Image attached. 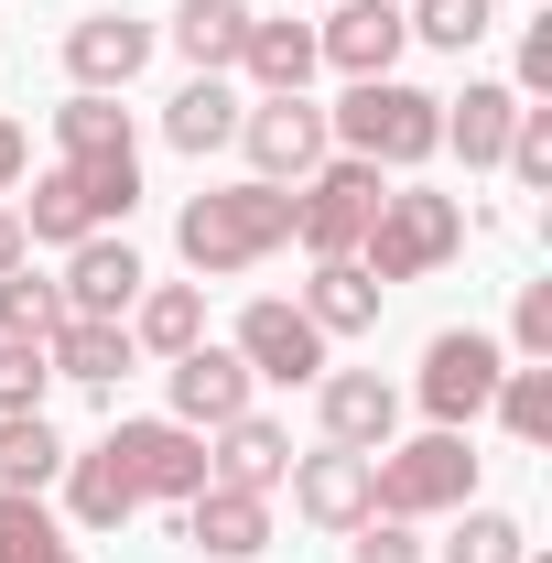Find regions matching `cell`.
Returning <instances> with one entry per match:
<instances>
[{
  "label": "cell",
  "instance_id": "6da1fadb",
  "mask_svg": "<svg viewBox=\"0 0 552 563\" xmlns=\"http://www.w3.org/2000/svg\"><path fill=\"white\" fill-rule=\"evenodd\" d=\"M174 250H185V272H196V282H239V272H261V261H281V250H292V185L239 174V185L185 196Z\"/></svg>",
  "mask_w": 552,
  "mask_h": 563
},
{
  "label": "cell",
  "instance_id": "7a4b0ae2",
  "mask_svg": "<svg viewBox=\"0 0 552 563\" xmlns=\"http://www.w3.org/2000/svg\"><path fill=\"white\" fill-rule=\"evenodd\" d=\"M325 141L412 185L422 163L444 152V98H433V87H412V76H357L336 109H325Z\"/></svg>",
  "mask_w": 552,
  "mask_h": 563
},
{
  "label": "cell",
  "instance_id": "3957f363",
  "mask_svg": "<svg viewBox=\"0 0 552 563\" xmlns=\"http://www.w3.org/2000/svg\"><path fill=\"white\" fill-rule=\"evenodd\" d=\"M455 250H466V207H455V196H433V185H401V174H390V196H379L368 239H357V272L390 292V282L444 272Z\"/></svg>",
  "mask_w": 552,
  "mask_h": 563
},
{
  "label": "cell",
  "instance_id": "277c9868",
  "mask_svg": "<svg viewBox=\"0 0 552 563\" xmlns=\"http://www.w3.org/2000/svg\"><path fill=\"white\" fill-rule=\"evenodd\" d=\"M477 498V444L466 433H412L368 455V520H444Z\"/></svg>",
  "mask_w": 552,
  "mask_h": 563
},
{
  "label": "cell",
  "instance_id": "5b68a950",
  "mask_svg": "<svg viewBox=\"0 0 552 563\" xmlns=\"http://www.w3.org/2000/svg\"><path fill=\"white\" fill-rule=\"evenodd\" d=\"M379 196H390V174H379V163L325 152V163L292 185V239H303V261H357V239H368Z\"/></svg>",
  "mask_w": 552,
  "mask_h": 563
},
{
  "label": "cell",
  "instance_id": "8992f818",
  "mask_svg": "<svg viewBox=\"0 0 552 563\" xmlns=\"http://www.w3.org/2000/svg\"><path fill=\"white\" fill-rule=\"evenodd\" d=\"M498 368H509V347L498 336H477V325H444L433 347H422V379H412V401L433 433H466V422L498 401Z\"/></svg>",
  "mask_w": 552,
  "mask_h": 563
},
{
  "label": "cell",
  "instance_id": "52a82bcc",
  "mask_svg": "<svg viewBox=\"0 0 552 563\" xmlns=\"http://www.w3.org/2000/svg\"><path fill=\"white\" fill-rule=\"evenodd\" d=\"M98 444L120 455V477H131V498H163V509H185V498L207 488V433H196V422H174V412L109 422Z\"/></svg>",
  "mask_w": 552,
  "mask_h": 563
},
{
  "label": "cell",
  "instance_id": "ba28073f",
  "mask_svg": "<svg viewBox=\"0 0 552 563\" xmlns=\"http://www.w3.org/2000/svg\"><path fill=\"white\" fill-rule=\"evenodd\" d=\"M239 152H250L261 185H303L336 141H325V109H314V98H250V109H239Z\"/></svg>",
  "mask_w": 552,
  "mask_h": 563
},
{
  "label": "cell",
  "instance_id": "9c48e42d",
  "mask_svg": "<svg viewBox=\"0 0 552 563\" xmlns=\"http://www.w3.org/2000/svg\"><path fill=\"white\" fill-rule=\"evenodd\" d=\"M228 347L250 357V379H281V390H314V379H325V336H314V314H303V303H250V314H239V336H228Z\"/></svg>",
  "mask_w": 552,
  "mask_h": 563
},
{
  "label": "cell",
  "instance_id": "30bf717a",
  "mask_svg": "<svg viewBox=\"0 0 552 563\" xmlns=\"http://www.w3.org/2000/svg\"><path fill=\"white\" fill-rule=\"evenodd\" d=\"M163 390H174V422H196V433L261 412V401H250V390H261V379H250V357L217 347V336H207V347H185V357H163Z\"/></svg>",
  "mask_w": 552,
  "mask_h": 563
},
{
  "label": "cell",
  "instance_id": "8fae6325",
  "mask_svg": "<svg viewBox=\"0 0 552 563\" xmlns=\"http://www.w3.org/2000/svg\"><path fill=\"white\" fill-rule=\"evenodd\" d=\"M401 44H412V22H401V0H336L325 22H314V55L357 87V76H401Z\"/></svg>",
  "mask_w": 552,
  "mask_h": 563
},
{
  "label": "cell",
  "instance_id": "7c38bea8",
  "mask_svg": "<svg viewBox=\"0 0 552 563\" xmlns=\"http://www.w3.org/2000/svg\"><path fill=\"white\" fill-rule=\"evenodd\" d=\"M314 422H325V444H346V455H379V444H401V390L379 368H325L314 379Z\"/></svg>",
  "mask_w": 552,
  "mask_h": 563
},
{
  "label": "cell",
  "instance_id": "4fadbf2b",
  "mask_svg": "<svg viewBox=\"0 0 552 563\" xmlns=\"http://www.w3.org/2000/svg\"><path fill=\"white\" fill-rule=\"evenodd\" d=\"M152 44H163V33H152L141 11H76L66 22V76L98 87V98H120V87L152 66Z\"/></svg>",
  "mask_w": 552,
  "mask_h": 563
},
{
  "label": "cell",
  "instance_id": "5bb4252c",
  "mask_svg": "<svg viewBox=\"0 0 552 563\" xmlns=\"http://www.w3.org/2000/svg\"><path fill=\"white\" fill-rule=\"evenodd\" d=\"M174 531H185V553H207V563H250V553H272V498L207 477V488L174 509Z\"/></svg>",
  "mask_w": 552,
  "mask_h": 563
},
{
  "label": "cell",
  "instance_id": "9a60e30c",
  "mask_svg": "<svg viewBox=\"0 0 552 563\" xmlns=\"http://www.w3.org/2000/svg\"><path fill=\"white\" fill-rule=\"evenodd\" d=\"M141 250L131 239H120V228H98V239H76L66 250V282H55V292H66V314H98V325H120V314H131L141 303Z\"/></svg>",
  "mask_w": 552,
  "mask_h": 563
},
{
  "label": "cell",
  "instance_id": "2e32d148",
  "mask_svg": "<svg viewBox=\"0 0 552 563\" xmlns=\"http://www.w3.org/2000/svg\"><path fill=\"white\" fill-rule=\"evenodd\" d=\"M292 520H314V531H357L368 520V455H346V444H314V455H292Z\"/></svg>",
  "mask_w": 552,
  "mask_h": 563
},
{
  "label": "cell",
  "instance_id": "e0dca14e",
  "mask_svg": "<svg viewBox=\"0 0 552 563\" xmlns=\"http://www.w3.org/2000/svg\"><path fill=\"white\" fill-rule=\"evenodd\" d=\"M207 477L217 488H250V498H281V477H292V433H281L272 412H239L207 433Z\"/></svg>",
  "mask_w": 552,
  "mask_h": 563
},
{
  "label": "cell",
  "instance_id": "ac0fdd59",
  "mask_svg": "<svg viewBox=\"0 0 552 563\" xmlns=\"http://www.w3.org/2000/svg\"><path fill=\"white\" fill-rule=\"evenodd\" d=\"M314 66H325V55H314V22H292V11H281V22H261V11H250L239 76H250L261 98H303V87H314Z\"/></svg>",
  "mask_w": 552,
  "mask_h": 563
},
{
  "label": "cell",
  "instance_id": "d6986e66",
  "mask_svg": "<svg viewBox=\"0 0 552 563\" xmlns=\"http://www.w3.org/2000/svg\"><path fill=\"white\" fill-rule=\"evenodd\" d=\"M509 120H520V87L466 76V98H444V152H466V174H487L509 152Z\"/></svg>",
  "mask_w": 552,
  "mask_h": 563
},
{
  "label": "cell",
  "instance_id": "ffe728a7",
  "mask_svg": "<svg viewBox=\"0 0 552 563\" xmlns=\"http://www.w3.org/2000/svg\"><path fill=\"white\" fill-rule=\"evenodd\" d=\"M120 325H131V347H152V357L207 347V282H141V303Z\"/></svg>",
  "mask_w": 552,
  "mask_h": 563
},
{
  "label": "cell",
  "instance_id": "44dd1931",
  "mask_svg": "<svg viewBox=\"0 0 552 563\" xmlns=\"http://www.w3.org/2000/svg\"><path fill=\"white\" fill-rule=\"evenodd\" d=\"M239 109H250V98H239L228 76H185V87H174V109H163V141L207 163V152H228V141H239Z\"/></svg>",
  "mask_w": 552,
  "mask_h": 563
},
{
  "label": "cell",
  "instance_id": "7402d4cb",
  "mask_svg": "<svg viewBox=\"0 0 552 563\" xmlns=\"http://www.w3.org/2000/svg\"><path fill=\"white\" fill-rule=\"evenodd\" d=\"M44 357H55V379H76V390H120V368H131V325H98V314H66L55 336H44Z\"/></svg>",
  "mask_w": 552,
  "mask_h": 563
},
{
  "label": "cell",
  "instance_id": "603a6c76",
  "mask_svg": "<svg viewBox=\"0 0 552 563\" xmlns=\"http://www.w3.org/2000/svg\"><path fill=\"white\" fill-rule=\"evenodd\" d=\"M120 152H141L131 109H120V98H98V87H76L66 109H55V163H120Z\"/></svg>",
  "mask_w": 552,
  "mask_h": 563
},
{
  "label": "cell",
  "instance_id": "cb8c5ba5",
  "mask_svg": "<svg viewBox=\"0 0 552 563\" xmlns=\"http://www.w3.org/2000/svg\"><path fill=\"white\" fill-rule=\"evenodd\" d=\"M303 314H314V336H325V347H336V336H368V325H379V282L357 272V261H314Z\"/></svg>",
  "mask_w": 552,
  "mask_h": 563
},
{
  "label": "cell",
  "instance_id": "d4e9b609",
  "mask_svg": "<svg viewBox=\"0 0 552 563\" xmlns=\"http://www.w3.org/2000/svg\"><path fill=\"white\" fill-rule=\"evenodd\" d=\"M239 44H250V0H185V11H174V55L196 76H228Z\"/></svg>",
  "mask_w": 552,
  "mask_h": 563
},
{
  "label": "cell",
  "instance_id": "484cf974",
  "mask_svg": "<svg viewBox=\"0 0 552 563\" xmlns=\"http://www.w3.org/2000/svg\"><path fill=\"white\" fill-rule=\"evenodd\" d=\"M141 498H131V477H120V455L109 444H87V455H66V520L76 531H120Z\"/></svg>",
  "mask_w": 552,
  "mask_h": 563
},
{
  "label": "cell",
  "instance_id": "4316f807",
  "mask_svg": "<svg viewBox=\"0 0 552 563\" xmlns=\"http://www.w3.org/2000/svg\"><path fill=\"white\" fill-rule=\"evenodd\" d=\"M55 477H66L55 422H44V412H0V488H11V498H44Z\"/></svg>",
  "mask_w": 552,
  "mask_h": 563
},
{
  "label": "cell",
  "instance_id": "83f0119b",
  "mask_svg": "<svg viewBox=\"0 0 552 563\" xmlns=\"http://www.w3.org/2000/svg\"><path fill=\"white\" fill-rule=\"evenodd\" d=\"M433 563H531V531H520L509 509H477V498H466L455 531L433 542Z\"/></svg>",
  "mask_w": 552,
  "mask_h": 563
},
{
  "label": "cell",
  "instance_id": "f1b7e54d",
  "mask_svg": "<svg viewBox=\"0 0 552 563\" xmlns=\"http://www.w3.org/2000/svg\"><path fill=\"white\" fill-rule=\"evenodd\" d=\"M487 412L509 422V444H552V357L498 368V401H487Z\"/></svg>",
  "mask_w": 552,
  "mask_h": 563
},
{
  "label": "cell",
  "instance_id": "f546056e",
  "mask_svg": "<svg viewBox=\"0 0 552 563\" xmlns=\"http://www.w3.org/2000/svg\"><path fill=\"white\" fill-rule=\"evenodd\" d=\"M401 22H412V44H433V55H477L487 33H498V0H412Z\"/></svg>",
  "mask_w": 552,
  "mask_h": 563
},
{
  "label": "cell",
  "instance_id": "4dcf8cb0",
  "mask_svg": "<svg viewBox=\"0 0 552 563\" xmlns=\"http://www.w3.org/2000/svg\"><path fill=\"white\" fill-rule=\"evenodd\" d=\"M55 325H66V292H55V282L33 272V261H22V272H0V336H33V347H44Z\"/></svg>",
  "mask_w": 552,
  "mask_h": 563
},
{
  "label": "cell",
  "instance_id": "1f68e13d",
  "mask_svg": "<svg viewBox=\"0 0 552 563\" xmlns=\"http://www.w3.org/2000/svg\"><path fill=\"white\" fill-rule=\"evenodd\" d=\"M55 553H76L66 531H55V509H44V498H11V488H0V563H55Z\"/></svg>",
  "mask_w": 552,
  "mask_h": 563
},
{
  "label": "cell",
  "instance_id": "d6a6232c",
  "mask_svg": "<svg viewBox=\"0 0 552 563\" xmlns=\"http://www.w3.org/2000/svg\"><path fill=\"white\" fill-rule=\"evenodd\" d=\"M44 390H55V357L33 336H0V412H44Z\"/></svg>",
  "mask_w": 552,
  "mask_h": 563
},
{
  "label": "cell",
  "instance_id": "836d02e7",
  "mask_svg": "<svg viewBox=\"0 0 552 563\" xmlns=\"http://www.w3.org/2000/svg\"><path fill=\"white\" fill-rule=\"evenodd\" d=\"M498 174L509 185H552V109L520 98V120H509V152H498Z\"/></svg>",
  "mask_w": 552,
  "mask_h": 563
},
{
  "label": "cell",
  "instance_id": "e575fe53",
  "mask_svg": "<svg viewBox=\"0 0 552 563\" xmlns=\"http://www.w3.org/2000/svg\"><path fill=\"white\" fill-rule=\"evenodd\" d=\"M346 563H433V542H422V520H357Z\"/></svg>",
  "mask_w": 552,
  "mask_h": 563
},
{
  "label": "cell",
  "instance_id": "d590c367",
  "mask_svg": "<svg viewBox=\"0 0 552 563\" xmlns=\"http://www.w3.org/2000/svg\"><path fill=\"white\" fill-rule=\"evenodd\" d=\"M509 357H552V282H520V314H509Z\"/></svg>",
  "mask_w": 552,
  "mask_h": 563
},
{
  "label": "cell",
  "instance_id": "8d00e7d4",
  "mask_svg": "<svg viewBox=\"0 0 552 563\" xmlns=\"http://www.w3.org/2000/svg\"><path fill=\"white\" fill-rule=\"evenodd\" d=\"M509 87H520V98H552V22L520 33V76H509Z\"/></svg>",
  "mask_w": 552,
  "mask_h": 563
},
{
  "label": "cell",
  "instance_id": "74e56055",
  "mask_svg": "<svg viewBox=\"0 0 552 563\" xmlns=\"http://www.w3.org/2000/svg\"><path fill=\"white\" fill-rule=\"evenodd\" d=\"M22 174H33V141H22V120H11V109H0V207L22 196Z\"/></svg>",
  "mask_w": 552,
  "mask_h": 563
},
{
  "label": "cell",
  "instance_id": "f35d334b",
  "mask_svg": "<svg viewBox=\"0 0 552 563\" xmlns=\"http://www.w3.org/2000/svg\"><path fill=\"white\" fill-rule=\"evenodd\" d=\"M22 261H33V239H22V217L0 207V272H22Z\"/></svg>",
  "mask_w": 552,
  "mask_h": 563
},
{
  "label": "cell",
  "instance_id": "ab89813d",
  "mask_svg": "<svg viewBox=\"0 0 552 563\" xmlns=\"http://www.w3.org/2000/svg\"><path fill=\"white\" fill-rule=\"evenodd\" d=\"M55 563H87V553H55Z\"/></svg>",
  "mask_w": 552,
  "mask_h": 563
},
{
  "label": "cell",
  "instance_id": "60d3db41",
  "mask_svg": "<svg viewBox=\"0 0 552 563\" xmlns=\"http://www.w3.org/2000/svg\"><path fill=\"white\" fill-rule=\"evenodd\" d=\"M314 11H336V0H314Z\"/></svg>",
  "mask_w": 552,
  "mask_h": 563
}]
</instances>
